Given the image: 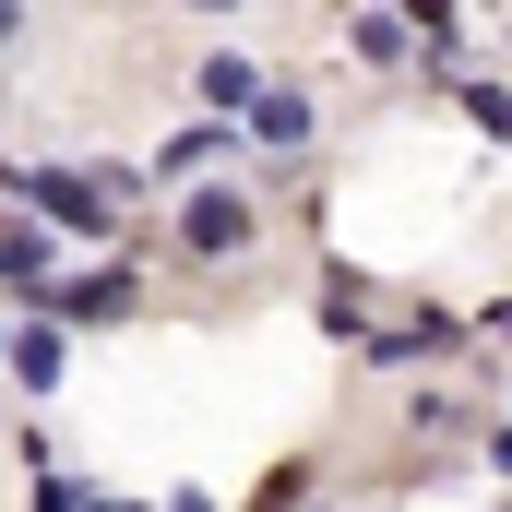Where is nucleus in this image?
<instances>
[{"mask_svg": "<svg viewBox=\"0 0 512 512\" xmlns=\"http://www.w3.org/2000/svg\"><path fill=\"white\" fill-rule=\"evenodd\" d=\"M12 191L48 203V215H72V227H108L120 215V179H72V167H12Z\"/></svg>", "mask_w": 512, "mask_h": 512, "instance_id": "nucleus-1", "label": "nucleus"}, {"mask_svg": "<svg viewBox=\"0 0 512 512\" xmlns=\"http://www.w3.org/2000/svg\"><path fill=\"white\" fill-rule=\"evenodd\" d=\"M239 227H251L239 203H191V251H239Z\"/></svg>", "mask_w": 512, "mask_h": 512, "instance_id": "nucleus-2", "label": "nucleus"}, {"mask_svg": "<svg viewBox=\"0 0 512 512\" xmlns=\"http://www.w3.org/2000/svg\"><path fill=\"white\" fill-rule=\"evenodd\" d=\"M251 84H262L251 60H203V96H215V108H251Z\"/></svg>", "mask_w": 512, "mask_h": 512, "instance_id": "nucleus-3", "label": "nucleus"}, {"mask_svg": "<svg viewBox=\"0 0 512 512\" xmlns=\"http://www.w3.org/2000/svg\"><path fill=\"white\" fill-rule=\"evenodd\" d=\"M262 143H310V108L298 96H262Z\"/></svg>", "mask_w": 512, "mask_h": 512, "instance_id": "nucleus-4", "label": "nucleus"}, {"mask_svg": "<svg viewBox=\"0 0 512 512\" xmlns=\"http://www.w3.org/2000/svg\"><path fill=\"white\" fill-rule=\"evenodd\" d=\"M36 262H48V239H36V227H0V274H24V286H36Z\"/></svg>", "mask_w": 512, "mask_h": 512, "instance_id": "nucleus-5", "label": "nucleus"}, {"mask_svg": "<svg viewBox=\"0 0 512 512\" xmlns=\"http://www.w3.org/2000/svg\"><path fill=\"white\" fill-rule=\"evenodd\" d=\"M405 12H417V24H441V12H453V0H405Z\"/></svg>", "mask_w": 512, "mask_h": 512, "instance_id": "nucleus-6", "label": "nucleus"}]
</instances>
